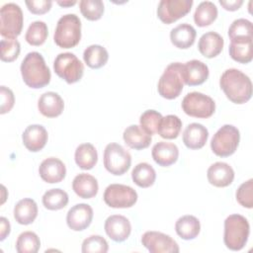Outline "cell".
Segmentation results:
<instances>
[{
    "mask_svg": "<svg viewBox=\"0 0 253 253\" xmlns=\"http://www.w3.org/2000/svg\"><path fill=\"white\" fill-rule=\"evenodd\" d=\"M219 86L227 99L234 104H244L252 97V82L239 69H226L220 76Z\"/></svg>",
    "mask_w": 253,
    "mask_h": 253,
    "instance_id": "6da1fadb",
    "label": "cell"
},
{
    "mask_svg": "<svg viewBox=\"0 0 253 253\" xmlns=\"http://www.w3.org/2000/svg\"><path fill=\"white\" fill-rule=\"evenodd\" d=\"M21 74L27 86L39 89L50 82L51 74L44 58L38 51L29 52L21 63Z\"/></svg>",
    "mask_w": 253,
    "mask_h": 253,
    "instance_id": "7a4b0ae2",
    "label": "cell"
},
{
    "mask_svg": "<svg viewBox=\"0 0 253 253\" xmlns=\"http://www.w3.org/2000/svg\"><path fill=\"white\" fill-rule=\"evenodd\" d=\"M250 233V225L246 217L234 213L228 215L224 220L223 242L232 251H239L247 243Z\"/></svg>",
    "mask_w": 253,
    "mask_h": 253,
    "instance_id": "3957f363",
    "label": "cell"
},
{
    "mask_svg": "<svg viewBox=\"0 0 253 253\" xmlns=\"http://www.w3.org/2000/svg\"><path fill=\"white\" fill-rule=\"evenodd\" d=\"M81 40V21L75 14H65L59 18L53 35L54 42L62 48L76 46Z\"/></svg>",
    "mask_w": 253,
    "mask_h": 253,
    "instance_id": "277c9868",
    "label": "cell"
},
{
    "mask_svg": "<svg viewBox=\"0 0 253 253\" xmlns=\"http://www.w3.org/2000/svg\"><path fill=\"white\" fill-rule=\"evenodd\" d=\"M182 65L180 62H172L165 68L157 84V90L161 97L172 100L179 97L183 91Z\"/></svg>",
    "mask_w": 253,
    "mask_h": 253,
    "instance_id": "5b68a950",
    "label": "cell"
},
{
    "mask_svg": "<svg viewBox=\"0 0 253 253\" xmlns=\"http://www.w3.org/2000/svg\"><path fill=\"white\" fill-rule=\"evenodd\" d=\"M240 133L232 125H224L213 134L211 141L212 152L220 157L232 155L238 147Z\"/></svg>",
    "mask_w": 253,
    "mask_h": 253,
    "instance_id": "8992f818",
    "label": "cell"
},
{
    "mask_svg": "<svg viewBox=\"0 0 253 253\" xmlns=\"http://www.w3.org/2000/svg\"><path fill=\"white\" fill-rule=\"evenodd\" d=\"M24 16L16 3H6L0 9V34L5 39H16L22 32Z\"/></svg>",
    "mask_w": 253,
    "mask_h": 253,
    "instance_id": "52a82bcc",
    "label": "cell"
},
{
    "mask_svg": "<svg viewBox=\"0 0 253 253\" xmlns=\"http://www.w3.org/2000/svg\"><path fill=\"white\" fill-rule=\"evenodd\" d=\"M104 166L108 172L120 176L125 174L130 167L131 156L121 144L111 142L107 144L103 156Z\"/></svg>",
    "mask_w": 253,
    "mask_h": 253,
    "instance_id": "ba28073f",
    "label": "cell"
},
{
    "mask_svg": "<svg viewBox=\"0 0 253 253\" xmlns=\"http://www.w3.org/2000/svg\"><path fill=\"white\" fill-rule=\"evenodd\" d=\"M54 72L68 84L78 82L84 73V65L71 52L59 53L53 61Z\"/></svg>",
    "mask_w": 253,
    "mask_h": 253,
    "instance_id": "9c48e42d",
    "label": "cell"
},
{
    "mask_svg": "<svg viewBox=\"0 0 253 253\" xmlns=\"http://www.w3.org/2000/svg\"><path fill=\"white\" fill-rule=\"evenodd\" d=\"M182 109L190 117L207 119L213 115L215 103L208 95L201 92H191L183 98Z\"/></svg>",
    "mask_w": 253,
    "mask_h": 253,
    "instance_id": "30bf717a",
    "label": "cell"
},
{
    "mask_svg": "<svg viewBox=\"0 0 253 253\" xmlns=\"http://www.w3.org/2000/svg\"><path fill=\"white\" fill-rule=\"evenodd\" d=\"M107 206L114 209L131 208L137 201L136 191L127 185L111 184L109 185L103 196Z\"/></svg>",
    "mask_w": 253,
    "mask_h": 253,
    "instance_id": "8fae6325",
    "label": "cell"
},
{
    "mask_svg": "<svg viewBox=\"0 0 253 253\" xmlns=\"http://www.w3.org/2000/svg\"><path fill=\"white\" fill-rule=\"evenodd\" d=\"M193 3V0H161L157 7V16L161 22L169 25L186 16Z\"/></svg>",
    "mask_w": 253,
    "mask_h": 253,
    "instance_id": "7c38bea8",
    "label": "cell"
},
{
    "mask_svg": "<svg viewBox=\"0 0 253 253\" xmlns=\"http://www.w3.org/2000/svg\"><path fill=\"white\" fill-rule=\"evenodd\" d=\"M142 245L150 253H178L177 242L169 235L159 231H146L141 236Z\"/></svg>",
    "mask_w": 253,
    "mask_h": 253,
    "instance_id": "4fadbf2b",
    "label": "cell"
},
{
    "mask_svg": "<svg viewBox=\"0 0 253 253\" xmlns=\"http://www.w3.org/2000/svg\"><path fill=\"white\" fill-rule=\"evenodd\" d=\"M93 209L87 204H77L73 206L66 214V223L74 231L86 229L92 222Z\"/></svg>",
    "mask_w": 253,
    "mask_h": 253,
    "instance_id": "5bb4252c",
    "label": "cell"
},
{
    "mask_svg": "<svg viewBox=\"0 0 253 253\" xmlns=\"http://www.w3.org/2000/svg\"><path fill=\"white\" fill-rule=\"evenodd\" d=\"M183 82L188 86L203 84L209 77L210 70L206 63L198 59H192L182 65Z\"/></svg>",
    "mask_w": 253,
    "mask_h": 253,
    "instance_id": "9a60e30c",
    "label": "cell"
},
{
    "mask_svg": "<svg viewBox=\"0 0 253 253\" xmlns=\"http://www.w3.org/2000/svg\"><path fill=\"white\" fill-rule=\"evenodd\" d=\"M104 228L107 235L116 242L126 240L131 232V224L129 220L121 214H113L107 217Z\"/></svg>",
    "mask_w": 253,
    "mask_h": 253,
    "instance_id": "2e32d148",
    "label": "cell"
},
{
    "mask_svg": "<svg viewBox=\"0 0 253 253\" xmlns=\"http://www.w3.org/2000/svg\"><path fill=\"white\" fill-rule=\"evenodd\" d=\"M39 174L46 183H59L65 178L66 167L60 159L56 157H48L40 164Z\"/></svg>",
    "mask_w": 253,
    "mask_h": 253,
    "instance_id": "e0dca14e",
    "label": "cell"
},
{
    "mask_svg": "<svg viewBox=\"0 0 253 253\" xmlns=\"http://www.w3.org/2000/svg\"><path fill=\"white\" fill-rule=\"evenodd\" d=\"M47 138V131L42 125H31L26 127L22 134L23 143L31 152L42 150L45 146Z\"/></svg>",
    "mask_w": 253,
    "mask_h": 253,
    "instance_id": "ac0fdd59",
    "label": "cell"
},
{
    "mask_svg": "<svg viewBox=\"0 0 253 253\" xmlns=\"http://www.w3.org/2000/svg\"><path fill=\"white\" fill-rule=\"evenodd\" d=\"M207 177L210 184L212 186L223 188L233 182L234 171L232 167L225 162H215L209 167Z\"/></svg>",
    "mask_w": 253,
    "mask_h": 253,
    "instance_id": "d6986e66",
    "label": "cell"
},
{
    "mask_svg": "<svg viewBox=\"0 0 253 253\" xmlns=\"http://www.w3.org/2000/svg\"><path fill=\"white\" fill-rule=\"evenodd\" d=\"M151 155L159 166L168 167L178 160L179 149L177 145L172 142L159 141L153 145Z\"/></svg>",
    "mask_w": 253,
    "mask_h": 253,
    "instance_id": "ffe728a7",
    "label": "cell"
},
{
    "mask_svg": "<svg viewBox=\"0 0 253 253\" xmlns=\"http://www.w3.org/2000/svg\"><path fill=\"white\" fill-rule=\"evenodd\" d=\"M38 109L42 116L46 118H55L62 113L64 102L57 93L48 91L40 97L38 101Z\"/></svg>",
    "mask_w": 253,
    "mask_h": 253,
    "instance_id": "44dd1931",
    "label": "cell"
},
{
    "mask_svg": "<svg viewBox=\"0 0 253 253\" xmlns=\"http://www.w3.org/2000/svg\"><path fill=\"white\" fill-rule=\"evenodd\" d=\"M209 138V130L202 124L192 123L183 132V142L190 149L202 148Z\"/></svg>",
    "mask_w": 253,
    "mask_h": 253,
    "instance_id": "7402d4cb",
    "label": "cell"
},
{
    "mask_svg": "<svg viewBox=\"0 0 253 253\" xmlns=\"http://www.w3.org/2000/svg\"><path fill=\"white\" fill-rule=\"evenodd\" d=\"M123 138L126 144L136 150L147 148L151 143V135L148 134L140 126L130 125L123 133Z\"/></svg>",
    "mask_w": 253,
    "mask_h": 253,
    "instance_id": "603a6c76",
    "label": "cell"
},
{
    "mask_svg": "<svg viewBox=\"0 0 253 253\" xmlns=\"http://www.w3.org/2000/svg\"><path fill=\"white\" fill-rule=\"evenodd\" d=\"M224 41L222 37L215 32H207L204 34L198 43L201 54L207 58H212L218 55L223 48Z\"/></svg>",
    "mask_w": 253,
    "mask_h": 253,
    "instance_id": "cb8c5ba5",
    "label": "cell"
},
{
    "mask_svg": "<svg viewBox=\"0 0 253 253\" xmlns=\"http://www.w3.org/2000/svg\"><path fill=\"white\" fill-rule=\"evenodd\" d=\"M72 189L75 194L82 199H91L95 197L99 190L97 179L87 173L76 175L72 181Z\"/></svg>",
    "mask_w": 253,
    "mask_h": 253,
    "instance_id": "d4e9b609",
    "label": "cell"
},
{
    "mask_svg": "<svg viewBox=\"0 0 253 253\" xmlns=\"http://www.w3.org/2000/svg\"><path fill=\"white\" fill-rule=\"evenodd\" d=\"M197 32L195 28L187 23H183L173 28L170 32L171 42L180 49H187L195 42Z\"/></svg>",
    "mask_w": 253,
    "mask_h": 253,
    "instance_id": "484cf974",
    "label": "cell"
},
{
    "mask_svg": "<svg viewBox=\"0 0 253 253\" xmlns=\"http://www.w3.org/2000/svg\"><path fill=\"white\" fill-rule=\"evenodd\" d=\"M37 215L38 206L33 199H22L14 207V218L20 224L28 225L33 223Z\"/></svg>",
    "mask_w": 253,
    "mask_h": 253,
    "instance_id": "4316f807",
    "label": "cell"
},
{
    "mask_svg": "<svg viewBox=\"0 0 253 253\" xmlns=\"http://www.w3.org/2000/svg\"><path fill=\"white\" fill-rule=\"evenodd\" d=\"M175 230L179 237L184 240H192L196 238L201 230L200 220L191 214L179 217L175 223Z\"/></svg>",
    "mask_w": 253,
    "mask_h": 253,
    "instance_id": "83f0119b",
    "label": "cell"
},
{
    "mask_svg": "<svg viewBox=\"0 0 253 253\" xmlns=\"http://www.w3.org/2000/svg\"><path fill=\"white\" fill-rule=\"evenodd\" d=\"M252 39H236L230 41L229 55L239 63H248L253 58L252 53Z\"/></svg>",
    "mask_w": 253,
    "mask_h": 253,
    "instance_id": "f1b7e54d",
    "label": "cell"
},
{
    "mask_svg": "<svg viewBox=\"0 0 253 253\" xmlns=\"http://www.w3.org/2000/svg\"><path fill=\"white\" fill-rule=\"evenodd\" d=\"M74 159L76 164L83 170L92 169L98 161V153L95 146L91 143H82L77 146Z\"/></svg>",
    "mask_w": 253,
    "mask_h": 253,
    "instance_id": "f546056e",
    "label": "cell"
},
{
    "mask_svg": "<svg viewBox=\"0 0 253 253\" xmlns=\"http://www.w3.org/2000/svg\"><path fill=\"white\" fill-rule=\"evenodd\" d=\"M131 179L133 183L138 187L148 188L154 184L156 179V172L150 164L141 162L135 165L132 169Z\"/></svg>",
    "mask_w": 253,
    "mask_h": 253,
    "instance_id": "4dcf8cb0",
    "label": "cell"
},
{
    "mask_svg": "<svg viewBox=\"0 0 253 253\" xmlns=\"http://www.w3.org/2000/svg\"><path fill=\"white\" fill-rule=\"evenodd\" d=\"M83 59L87 66L93 69H98L107 63L109 53L104 46L100 44H91L85 48Z\"/></svg>",
    "mask_w": 253,
    "mask_h": 253,
    "instance_id": "1f68e13d",
    "label": "cell"
},
{
    "mask_svg": "<svg viewBox=\"0 0 253 253\" xmlns=\"http://www.w3.org/2000/svg\"><path fill=\"white\" fill-rule=\"evenodd\" d=\"M217 17V8L211 1L201 2L194 13V21L199 27L211 25Z\"/></svg>",
    "mask_w": 253,
    "mask_h": 253,
    "instance_id": "d6a6232c",
    "label": "cell"
},
{
    "mask_svg": "<svg viewBox=\"0 0 253 253\" xmlns=\"http://www.w3.org/2000/svg\"><path fill=\"white\" fill-rule=\"evenodd\" d=\"M182 128V121L176 115H167L162 118L157 133L166 139L176 138Z\"/></svg>",
    "mask_w": 253,
    "mask_h": 253,
    "instance_id": "836d02e7",
    "label": "cell"
},
{
    "mask_svg": "<svg viewBox=\"0 0 253 253\" xmlns=\"http://www.w3.org/2000/svg\"><path fill=\"white\" fill-rule=\"evenodd\" d=\"M42 205L49 211H58L68 204V195L61 189L47 190L42 196Z\"/></svg>",
    "mask_w": 253,
    "mask_h": 253,
    "instance_id": "e575fe53",
    "label": "cell"
},
{
    "mask_svg": "<svg viewBox=\"0 0 253 253\" xmlns=\"http://www.w3.org/2000/svg\"><path fill=\"white\" fill-rule=\"evenodd\" d=\"M47 36L48 30L46 24L42 21H35L29 26L25 39L31 45L38 46L42 45L45 42Z\"/></svg>",
    "mask_w": 253,
    "mask_h": 253,
    "instance_id": "d590c367",
    "label": "cell"
},
{
    "mask_svg": "<svg viewBox=\"0 0 253 253\" xmlns=\"http://www.w3.org/2000/svg\"><path fill=\"white\" fill-rule=\"evenodd\" d=\"M40 247L41 240L33 231L22 232L16 241V250L18 253H37Z\"/></svg>",
    "mask_w": 253,
    "mask_h": 253,
    "instance_id": "8d00e7d4",
    "label": "cell"
},
{
    "mask_svg": "<svg viewBox=\"0 0 253 253\" xmlns=\"http://www.w3.org/2000/svg\"><path fill=\"white\" fill-rule=\"evenodd\" d=\"M81 14L89 21H97L104 14V3L101 0H81L79 2Z\"/></svg>",
    "mask_w": 253,
    "mask_h": 253,
    "instance_id": "74e56055",
    "label": "cell"
},
{
    "mask_svg": "<svg viewBox=\"0 0 253 253\" xmlns=\"http://www.w3.org/2000/svg\"><path fill=\"white\" fill-rule=\"evenodd\" d=\"M252 23L244 18L234 20L228 29V37L231 40L253 38Z\"/></svg>",
    "mask_w": 253,
    "mask_h": 253,
    "instance_id": "f35d334b",
    "label": "cell"
},
{
    "mask_svg": "<svg viewBox=\"0 0 253 253\" xmlns=\"http://www.w3.org/2000/svg\"><path fill=\"white\" fill-rule=\"evenodd\" d=\"M162 115L155 110H147L143 112L139 118L140 126L150 135L157 132L162 120Z\"/></svg>",
    "mask_w": 253,
    "mask_h": 253,
    "instance_id": "ab89813d",
    "label": "cell"
},
{
    "mask_svg": "<svg viewBox=\"0 0 253 253\" xmlns=\"http://www.w3.org/2000/svg\"><path fill=\"white\" fill-rule=\"evenodd\" d=\"M0 49L1 60L11 62L18 58L21 51V45L16 39H3L0 42Z\"/></svg>",
    "mask_w": 253,
    "mask_h": 253,
    "instance_id": "60d3db41",
    "label": "cell"
},
{
    "mask_svg": "<svg viewBox=\"0 0 253 253\" xmlns=\"http://www.w3.org/2000/svg\"><path fill=\"white\" fill-rule=\"evenodd\" d=\"M109 250L107 240L100 235H91L83 240V253H106Z\"/></svg>",
    "mask_w": 253,
    "mask_h": 253,
    "instance_id": "b9f144b4",
    "label": "cell"
},
{
    "mask_svg": "<svg viewBox=\"0 0 253 253\" xmlns=\"http://www.w3.org/2000/svg\"><path fill=\"white\" fill-rule=\"evenodd\" d=\"M236 201L244 208L252 209L253 207V179L242 183L236 191Z\"/></svg>",
    "mask_w": 253,
    "mask_h": 253,
    "instance_id": "7bdbcfd3",
    "label": "cell"
},
{
    "mask_svg": "<svg viewBox=\"0 0 253 253\" xmlns=\"http://www.w3.org/2000/svg\"><path fill=\"white\" fill-rule=\"evenodd\" d=\"M0 95H1L0 114L4 115L6 113H9L14 107L15 97H14L13 91L10 88L3 85L0 87Z\"/></svg>",
    "mask_w": 253,
    "mask_h": 253,
    "instance_id": "ee69618b",
    "label": "cell"
},
{
    "mask_svg": "<svg viewBox=\"0 0 253 253\" xmlns=\"http://www.w3.org/2000/svg\"><path fill=\"white\" fill-rule=\"evenodd\" d=\"M26 5L33 14L42 15L50 10L52 2L49 0H32L26 1Z\"/></svg>",
    "mask_w": 253,
    "mask_h": 253,
    "instance_id": "f6af8a7d",
    "label": "cell"
},
{
    "mask_svg": "<svg viewBox=\"0 0 253 253\" xmlns=\"http://www.w3.org/2000/svg\"><path fill=\"white\" fill-rule=\"evenodd\" d=\"M219 4L227 11H236L243 4V0H219Z\"/></svg>",
    "mask_w": 253,
    "mask_h": 253,
    "instance_id": "bcb514c9",
    "label": "cell"
},
{
    "mask_svg": "<svg viewBox=\"0 0 253 253\" xmlns=\"http://www.w3.org/2000/svg\"><path fill=\"white\" fill-rule=\"evenodd\" d=\"M10 231H11V226H10L9 220L6 217L1 216L0 217V240L3 241L9 235Z\"/></svg>",
    "mask_w": 253,
    "mask_h": 253,
    "instance_id": "7dc6e473",
    "label": "cell"
},
{
    "mask_svg": "<svg viewBox=\"0 0 253 253\" xmlns=\"http://www.w3.org/2000/svg\"><path fill=\"white\" fill-rule=\"evenodd\" d=\"M57 4L62 6V7H69V6H73L76 4V1L75 0H68V1H57Z\"/></svg>",
    "mask_w": 253,
    "mask_h": 253,
    "instance_id": "c3c4849f",
    "label": "cell"
}]
</instances>
